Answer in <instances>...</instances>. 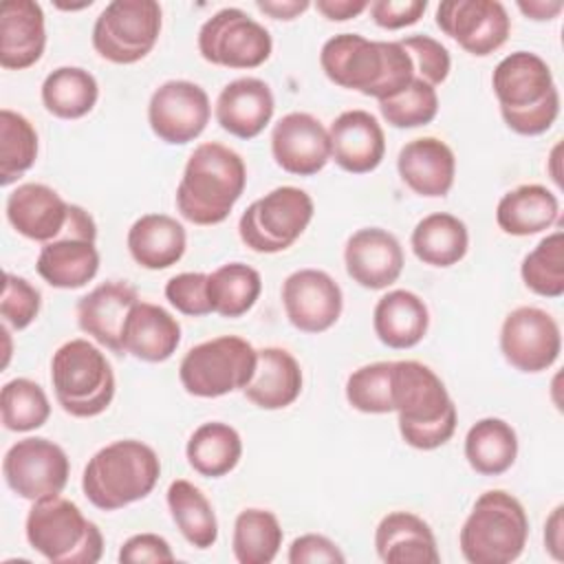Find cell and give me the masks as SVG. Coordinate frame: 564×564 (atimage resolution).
I'll use <instances>...</instances> for the list:
<instances>
[{
  "instance_id": "obj_1",
  "label": "cell",
  "mask_w": 564,
  "mask_h": 564,
  "mask_svg": "<svg viewBox=\"0 0 564 564\" xmlns=\"http://www.w3.org/2000/svg\"><path fill=\"white\" fill-rule=\"evenodd\" d=\"M319 64L335 86L377 101L399 95L414 79V64L399 40H368L359 33L328 37L319 51Z\"/></svg>"
},
{
  "instance_id": "obj_2",
  "label": "cell",
  "mask_w": 564,
  "mask_h": 564,
  "mask_svg": "<svg viewBox=\"0 0 564 564\" xmlns=\"http://www.w3.org/2000/svg\"><path fill=\"white\" fill-rule=\"evenodd\" d=\"M392 412L399 414L401 438L423 452L445 445L458 421L441 377L414 359L392 361Z\"/></svg>"
},
{
  "instance_id": "obj_3",
  "label": "cell",
  "mask_w": 564,
  "mask_h": 564,
  "mask_svg": "<svg viewBox=\"0 0 564 564\" xmlns=\"http://www.w3.org/2000/svg\"><path fill=\"white\" fill-rule=\"evenodd\" d=\"M245 185L242 156L218 141H205L185 163L176 187V209L194 225H218L231 214Z\"/></svg>"
},
{
  "instance_id": "obj_4",
  "label": "cell",
  "mask_w": 564,
  "mask_h": 564,
  "mask_svg": "<svg viewBox=\"0 0 564 564\" xmlns=\"http://www.w3.org/2000/svg\"><path fill=\"white\" fill-rule=\"evenodd\" d=\"M491 86L509 130L522 137H538L555 123L560 90L540 55L529 51L509 53L496 64Z\"/></svg>"
},
{
  "instance_id": "obj_5",
  "label": "cell",
  "mask_w": 564,
  "mask_h": 564,
  "mask_svg": "<svg viewBox=\"0 0 564 564\" xmlns=\"http://www.w3.org/2000/svg\"><path fill=\"white\" fill-rule=\"evenodd\" d=\"M161 476L156 452L137 441H112L95 452L82 474V491L101 511H117L145 498Z\"/></svg>"
},
{
  "instance_id": "obj_6",
  "label": "cell",
  "mask_w": 564,
  "mask_h": 564,
  "mask_svg": "<svg viewBox=\"0 0 564 564\" xmlns=\"http://www.w3.org/2000/svg\"><path fill=\"white\" fill-rule=\"evenodd\" d=\"M529 538V518L522 502L505 489L478 496L463 522L458 544L469 564L516 562Z\"/></svg>"
},
{
  "instance_id": "obj_7",
  "label": "cell",
  "mask_w": 564,
  "mask_h": 564,
  "mask_svg": "<svg viewBox=\"0 0 564 564\" xmlns=\"http://www.w3.org/2000/svg\"><path fill=\"white\" fill-rule=\"evenodd\" d=\"M24 533L29 544L53 564H95L104 553L99 527L59 494L33 502Z\"/></svg>"
},
{
  "instance_id": "obj_8",
  "label": "cell",
  "mask_w": 564,
  "mask_h": 564,
  "mask_svg": "<svg viewBox=\"0 0 564 564\" xmlns=\"http://www.w3.org/2000/svg\"><path fill=\"white\" fill-rule=\"evenodd\" d=\"M51 383L62 410L90 419L108 410L115 399V372L106 355L88 339L62 344L51 359Z\"/></svg>"
},
{
  "instance_id": "obj_9",
  "label": "cell",
  "mask_w": 564,
  "mask_h": 564,
  "mask_svg": "<svg viewBox=\"0 0 564 564\" xmlns=\"http://www.w3.org/2000/svg\"><path fill=\"white\" fill-rule=\"evenodd\" d=\"M258 350L238 335H220L192 346L178 364V379L187 394L200 399L245 390L251 381Z\"/></svg>"
},
{
  "instance_id": "obj_10",
  "label": "cell",
  "mask_w": 564,
  "mask_h": 564,
  "mask_svg": "<svg viewBox=\"0 0 564 564\" xmlns=\"http://www.w3.org/2000/svg\"><path fill=\"white\" fill-rule=\"evenodd\" d=\"M313 198L295 187L282 185L253 200L238 220V236L256 253H278L289 249L308 227Z\"/></svg>"
},
{
  "instance_id": "obj_11",
  "label": "cell",
  "mask_w": 564,
  "mask_h": 564,
  "mask_svg": "<svg viewBox=\"0 0 564 564\" xmlns=\"http://www.w3.org/2000/svg\"><path fill=\"white\" fill-rule=\"evenodd\" d=\"M163 13L154 0H112L93 24L95 51L112 64L143 59L161 35Z\"/></svg>"
},
{
  "instance_id": "obj_12",
  "label": "cell",
  "mask_w": 564,
  "mask_h": 564,
  "mask_svg": "<svg viewBox=\"0 0 564 564\" xmlns=\"http://www.w3.org/2000/svg\"><path fill=\"white\" fill-rule=\"evenodd\" d=\"M271 51L269 31L238 7L216 11L198 31V53L214 66L258 68Z\"/></svg>"
},
{
  "instance_id": "obj_13",
  "label": "cell",
  "mask_w": 564,
  "mask_h": 564,
  "mask_svg": "<svg viewBox=\"0 0 564 564\" xmlns=\"http://www.w3.org/2000/svg\"><path fill=\"white\" fill-rule=\"evenodd\" d=\"M2 474L13 494L35 502L64 491L70 463L57 443L44 436H26L7 449Z\"/></svg>"
},
{
  "instance_id": "obj_14",
  "label": "cell",
  "mask_w": 564,
  "mask_h": 564,
  "mask_svg": "<svg viewBox=\"0 0 564 564\" xmlns=\"http://www.w3.org/2000/svg\"><path fill=\"white\" fill-rule=\"evenodd\" d=\"M500 350L520 372L549 370L562 352L560 326L544 308L518 306L500 326Z\"/></svg>"
},
{
  "instance_id": "obj_15",
  "label": "cell",
  "mask_w": 564,
  "mask_h": 564,
  "mask_svg": "<svg viewBox=\"0 0 564 564\" xmlns=\"http://www.w3.org/2000/svg\"><path fill=\"white\" fill-rule=\"evenodd\" d=\"M209 117L212 104L205 88L187 79L163 82L148 104V123L152 132L170 145H185L198 139L207 128Z\"/></svg>"
},
{
  "instance_id": "obj_16",
  "label": "cell",
  "mask_w": 564,
  "mask_h": 564,
  "mask_svg": "<svg viewBox=\"0 0 564 564\" xmlns=\"http://www.w3.org/2000/svg\"><path fill=\"white\" fill-rule=\"evenodd\" d=\"M436 24L476 57L498 51L511 33V18L498 0H445L436 7Z\"/></svg>"
},
{
  "instance_id": "obj_17",
  "label": "cell",
  "mask_w": 564,
  "mask_h": 564,
  "mask_svg": "<svg viewBox=\"0 0 564 564\" xmlns=\"http://www.w3.org/2000/svg\"><path fill=\"white\" fill-rule=\"evenodd\" d=\"M282 304L289 322L302 333H324L341 315L339 284L319 269L293 271L282 284Z\"/></svg>"
},
{
  "instance_id": "obj_18",
  "label": "cell",
  "mask_w": 564,
  "mask_h": 564,
  "mask_svg": "<svg viewBox=\"0 0 564 564\" xmlns=\"http://www.w3.org/2000/svg\"><path fill=\"white\" fill-rule=\"evenodd\" d=\"M275 163L295 176H313L330 161L328 128L308 112H289L271 130Z\"/></svg>"
},
{
  "instance_id": "obj_19",
  "label": "cell",
  "mask_w": 564,
  "mask_h": 564,
  "mask_svg": "<svg viewBox=\"0 0 564 564\" xmlns=\"http://www.w3.org/2000/svg\"><path fill=\"white\" fill-rule=\"evenodd\" d=\"M73 207L44 183H22L7 196L4 212L20 236L46 245L68 231Z\"/></svg>"
},
{
  "instance_id": "obj_20",
  "label": "cell",
  "mask_w": 564,
  "mask_h": 564,
  "mask_svg": "<svg viewBox=\"0 0 564 564\" xmlns=\"http://www.w3.org/2000/svg\"><path fill=\"white\" fill-rule=\"evenodd\" d=\"M344 264L352 282L379 291L399 280L405 258L394 234L381 227H364L346 240Z\"/></svg>"
},
{
  "instance_id": "obj_21",
  "label": "cell",
  "mask_w": 564,
  "mask_h": 564,
  "mask_svg": "<svg viewBox=\"0 0 564 564\" xmlns=\"http://www.w3.org/2000/svg\"><path fill=\"white\" fill-rule=\"evenodd\" d=\"M139 302L137 289L123 280H108L77 302V324L97 344L123 355V326Z\"/></svg>"
},
{
  "instance_id": "obj_22",
  "label": "cell",
  "mask_w": 564,
  "mask_h": 564,
  "mask_svg": "<svg viewBox=\"0 0 564 564\" xmlns=\"http://www.w3.org/2000/svg\"><path fill=\"white\" fill-rule=\"evenodd\" d=\"M330 159L350 174H368L386 154L383 128L368 110H346L328 128Z\"/></svg>"
},
{
  "instance_id": "obj_23",
  "label": "cell",
  "mask_w": 564,
  "mask_h": 564,
  "mask_svg": "<svg viewBox=\"0 0 564 564\" xmlns=\"http://www.w3.org/2000/svg\"><path fill=\"white\" fill-rule=\"evenodd\" d=\"M275 99L267 82L258 77H238L229 82L216 99V121L238 139L258 137L271 121Z\"/></svg>"
},
{
  "instance_id": "obj_24",
  "label": "cell",
  "mask_w": 564,
  "mask_h": 564,
  "mask_svg": "<svg viewBox=\"0 0 564 564\" xmlns=\"http://www.w3.org/2000/svg\"><path fill=\"white\" fill-rule=\"evenodd\" d=\"M401 181L419 196H445L456 176L454 150L436 137H419L408 141L397 156Z\"/></svg>"
},
{
  "instance_id": "obj_25",
  "label": "cell",
  "mask_w": 564,
  "mask_h": 564,
  "mask_svg": "<svg viewBox=\"0 0 564 564\" xmlns=\"http://www.w3.org/2000/svg\"><path fill=\"white\" fill-rule=\"evenodd\" d=\"M46 46L44 11L33 0H7L0 7V66L24 70Z\"/></svg>"
},
{
  "instance_id": "obj_26",
  "label": "cell",
  "mask_w": 564,
  "mask_h": 564,
  "mask_svg": "<svg viewBox=\"0 0 564 564\" xmlns=\"http://www.w3.org/2000/svg\"><path fill=\"white\" fill-rule=\"evenodd\" d=\"M375 549L388 564H438L441 553L430 524L410 511H390L375 531Z\"/></svg>"
},
{
  "instance_id": "obj_27",
  "label": "cell",
  "mask_w": 564,
  "mask_h": 564,
  "mask_svg": "<svg viewBox=\"0 0 564 564\" xmlns=\"http://www.w3.org/2000/svg\"><path fill=\"white\" fill-rule=\"evenodd\" d=\"M181 344L178 319L159 304L137 302L123 326V352L134 359L159 364L170 359Z\"/></svg>"
},
{
  "instance_id": "obj_28",
  "label": "cell",
  "mask_w": 564,
  "mask_h": 564,
  "mask_svg": "<svg viewBox=\"0 0 564 564\" xmlns=\"http://www.w3.org/2000/svg\"><path fill=\"white\" fill-rule=\"evenodd\" d=\"M302 381V368L289 350L264 346L258 350L253 377L242 392L262 410H282L300 397Z\"/></svg>"
},
{
  "instance_id": "obj_29",
  "label": "cell",
  "mask_w": 564,
  "mask_h": 564,
  "mask_svg": "<svg viewBox=\"0 0 564 564\" xmlns=\"http://www.w3.org/2000/svg\"><path fill=\"white\" fill-rule=\"evenodd\" d=\"M430 326L427 304L408 289H394L381 295L372 311V328L388 348L416 346Z\"/></svg>"
},
{
  "instance_id": "obj_30",
  "label": "cell",
  "mask_w": 564,
  "mask_h": 564,
  "mask_svg": "<svg viewBox=\"0 0 564 564\" xmlns=\"http://www.w3.org/2000/svg\"><path fill=\"white\" fill-rule=\"evenodd\" d=\"M128 251L132 260L150 271L176 264L187 247L185 227L167 214H143L128 229Z\"/></svg>"
},
{
  "instance_id": "obj_31",
  "label": "cell",
  "mask_w": 564,
  "mask_h": 564,
  "mask_svg": "<svg viewBox=\"0 0 564 564\" xmlns=\"http://www.w3.org/2000/svg\"><path fill=\"white\" fill-rule=\"evenodd\" d=\"M35 269L40 278L55 289H79L99 271V251L95 240L66 236L46 242L40 249Z\"/></svg>"
},
{
  "instance_id": "obj_32",
  "label": "cell",
  "mask_w": 564,
  "mask_h": 564,
  "mask_svg": "<svg viewBox=\"0 0 564 564\" xmlns=\"http://www.w3.org/2000/svg\"><path fill=\"white\" fill-rule=\"evenodd\" d=\"M560 220L557 196L538 183L518 185L502 194L496 207V223L509 236H533Z\"/></svg>"
},
{
  "instance_id": "obj_33",
  "label": "cell",
  "mask_w": 564,
  "mask_h": 564,
  "mask_svg": "<svg viewBox=\"0 0 564 564\" xmlns=\"http://www.w3.org/2000/svg\"><path fill=\"white\" fill-rule=\"evenodd\" d=\"M414 256L430 267H452L469 249L467 225L447 212H434L416 223L410 238Z\"/></svg>"
},
{
  "instance_id": "obj_34",
  "label": "cell",
  "mask_w": 564,
  "mask_h": 564,
  "mask_svg": "<svg viewBox=\"0 0 564 564\" xmlns=\"http://www.w3.org/2000/svg\"><path fill=\"white\" fill-rule=\"evenodd\" d=\"M465 458L480 476H500L518 458V434L505 419L485 416L465 436Z\"/></svg>"
},
{
  "instance_id": "obj_35",
  "label": "cell",
  "mask_w": 564,
  "mask_h": 564,
  "mask_svg": "<svg viewBox=\"0 0 564 564\" xmlns=\"http://www.w3.org/2000/svg\"><path fill=\"white\" fill-rule=\"evenodd\" d=\"M185 456L196 474L220 478L240 463L242 438L229 423L207 421L192 432L185 445Z\"/></svg>"
},
{
  "instance_id": "obj_36",
  "label": "cell",
  "mask_w": 564,
  "mask_h": 564,
  "mask_svg": "<svg viewBox=\"0 0 564 564\" xmlns=\"http://www.w3.org/2000/svg\"><path fill=\"white\" fill-rule=\"evenodd\" d=\"M167 509L181 535L196 549H209L218 540V520L207 496L189 480H172L167 487Z\"/></svg>"
},
{
  "instance_id": "obj_37",
  "label": "cell",
  "mask_w": 564,
  "mask_h": 564,
  "mask_svg": "<svg viewBox=\"0 0 564 564\" xmlns=\"http://www.w3.org/2000/svg\"><path fill=\"white\" fill-rule=\"evenodd\" d=\"M99 99L93 73L79 66H59L42 82V104L57 119L86 117Z\"/></svg>"
},
{
  "instance_id": "obj_38",
  "label": "cell",
  "mask_w": 564,
  "mask_h": 564,
  "mask_svg": "<svg viewBox=\"0 0 564 564\" xmlns=\"http://www.w3.org/2000/svg\"><path fill=\"white\" fill-rule=\"evenodd\" d=\"M284 531L280 520L269 509H245L236 516L231 549L240 564H269L282 546Z\"/></svg>"
},
{
  "instance_id": "obj_39",
  "label": "cell",
  "mask_w": 564,
  "mask_h": 564,
  "mask_svg": "<svg viewBox=\"0 0 564 564\" xmlns=\"http://www.w3.org/2000/svg\"><path fill=\"white\" fill-rule=\"evenodd\" d=\"M262 291L260 273L245 262H227L209 273L207 293L212 313L240 317L253 308Z\"/></svg>"
},
{
  "instance_id": "obj_40",
  "label": "cell",
  "mask_w": 564,
  "mask_h": 564,
  "mask_svg": "<svg viewBox=\"0 0 564 564\" xmlns=\"http://www.w3.org/2000/svg\"><path fill=\"white\" fill-rule=\"evenodd\" d=\"M37 159V132L33 123L11 110H0V185H11L33 167Z\"/></svg>"
},
{
  "instance_id": "obj_41",
  "label": "cell",
  "mask_w": 564,
  "mask_h": 564,
  "mask_svg": "<svg viewBox=\"0 0 564 564\" xmlns=\"http://www.w3.org/2000/svg\"><path fill=\"white\" fill-rule=\"evenodd\" d=\"M520 275L535 295L551 300L564 295V234L560 229L544 236L522 258Z\"/></svg>"
},
{
  "instance_id": "obj_42",
  "label": "cell",
  "mask_w": 564,
  "mask_h": 564,
  "mask_svg": "<svg viewBox=\"0 0 564 564\" xmlns=\"http://www.w3.org/2000/svg\"><path fill=\"white\" fill-rule=\"evenodd\" d=\"M2 425L11 432H31L42 427L51 416V403L40 383L18 377L2 386L0 392Z\"/></svg>"
},
{
  "instance_id": "obj_43",
  "label": "cell",
  "mask_w": 564,
  "mask_h": 564,
  "mask_svg": "<svg viewBox=\"0 0 564 564\" xmlns=\"http://www.w3.org/2000/svg\"><path fill=\"white\" fill-rule=\"evenodd\" d=\"M348 403L364 414L392 412V361L366 364L350 372L346 381Z\"/></svg>"
},
{
  "instance_id": "obj_44",
  "label": "cell",
  "mask_w": 564,
  "mask_h": 564,
  "mask_svg": "<svg viewBox=\"0 0 564 564\" xmlns=\"http://www.w3.org/2000/svg\"><path fill=\"white\" fill-rule=\"evenodd\" d=\"M381 117L392 128H419L430 123L438 112L436 88L427 82L414 77L408 88L399 95L379 101Z\"/></svg>"
},
{
  "instance_id": "obj_45",
  "label": "cell",
  "mask_w": 564,
  "mask_h": 564,
  "mask_svg": "<svg viewBox=\"0 0 564 564\" xmlns=\"http://www.w3.org/2000/svg\"><path fill=\"white\" fill-rule=\"evenodd\" d=\"M42 295L26 280L15 273H4L2 297H0V315L2 322L15 330L26 328L40 313Z\"/></svg>"
},
{
  "instance_id": "obj_46",
  "label": "cell",
  "mask_w": 564,
  "mask_h": 564,
  "mask_svg": "<svg viewBox=\"0 0 564 564\" xmlns=\"http://www.w3.org/2000/svg\"><path fill=\"white\" fill-rule=\"evenodd\" d=\"M399 44L408 51L414 64V77L427 82L430 86H438L447 79L452 68V57L438 40L423 33H414V35L401 37Z\"/></svg>"
},
{
  "instance_id": "obj_47",
  "label": "cell",
  "mask_w": 564,
  "mask_h": 564,
  "mask_svg": "<svg viewBox=\"0 0 564 564\" xmlns=\"http://www.w3.org/2000/svg\"><path fill=\"white\" fill-rule=\"evenodd\" d=\"M209 273L200 271H185L167 280L165 297L167 302L183 315L203 317L212 313L209 293H207Z\"/></svg>"
},
{
  "instance_id": "obj_48",
  "label": "cell",
  "mask_w": 564,
  "mask_h": 564,
  "mask_svg": "<svg viewBox=\"0 0 564 564\" xmlns=\"http://www.w3.org/2000/svg\"><path fill=\"white\" fill-rule=\"evenodd\" d=\"M286 560H289V564H319V562L344 564L346 555L326 535L304 533L291 542Z\"/></svg>"
},
{
  "instance_id": "obj_49",
  "label": "cell",
  "mask_w": 564,
  "mask_h": 564,
  "mask_svg": "<svg viewBox=\"0 0 564 564\" xmlns=\"http://www.w3.org/2000/svg\"><path fill=\"white\" fill-rule=\"evenodd\" d=\"M370 15L377 26L394 31L421 20L427 9L425 0H375L370 2Z\"/></svg>"
},
{
  "instance_id": "obj_50",
  "label": "cell",
  "mask_w": 564,
  "mask_h": 564,
  "mask_svg": "<svg viewBox=\"0 0 564 564\" xmlns=\"http://www.w3.org/2000/svg\"><path fill=\"white\" fill-rule=\"evenodd\" d=\"M119 562L139 564V562H174L170 542L159 533H137L128 538L119 549Z\"/></svg>"
},
{
  "instance_id": "obj_51",
  "label": "cell",
  "mask_w": 564,
  "mask_h": 564,
  "mask_svg": "<svg viewBox=\"0 0 564 564\" xmlns=\"http://www.w3.org/2000/svg\"><path fill=\"white\" fill-rule=\"evenodd\" d=\"M370 7L368 0H317L315 9L333 22H344L350 18H357Z\"/></svg>"
},
{
  "instance_id": "obj_52",
  "label": "cell",
  "mask_w": 564,
  "mask_h": 564,
  "mask_svg": "<svg viewBox=\"0 0 564 564\" xmlns=\"http://www.w3.org/2000/svg\"><path fill=\"white\" fill-rule=\"evenodd\" d=\"M562 516H564V507L557 505L544 524V546L551 553V557L557 562L564 557V518Z\"/></svg>"
},
{
  "instance_id": "obj_53",
  "label": "cell",
  "mask_w": 564,
  "mask_h": 564,
  "mask_svg": "<svg viewBox=\"0 0 564 564\" xmlns=\"http://www.w3.org/2000/svg\"><path fill=\"white\" fill-rule=\"evenodd\" d=\"M256 7L271 15L273 20H295L300 13H304L311 2L308 0H256Z\"/></svg>"
},
{
  "instance_id": "obj_54",
  "label": "cell",
  "mask_w": 564,
  "mask_h": 564,
  "mask_svg": "<svg viewBox=\"0 0 564 564\" xmlns=\"http://www.w3.org/2000/svg\"><path fill=\"white\" fill-rule=\"evenodd\" d=\"M518 9L527 15V18H531V20H553L562 9H564V2H560V0H520L518 2Z\"/></svg>"
},
{
  "instance_id": "obj_55",
  "label": "cell",
  "mask_w": 564,
  "mask_h": 564,
  "mask_svg": "<svg viewBox=\"0 0 564 564\" xmlns=\"http://www.w3.org/2000/svg\"><path fill=\"white\" fill-rule=\"evenodd\" d=\"M557 154H560V143L553 148V152H551V161H553V165H557ZM553 181L560 185L562 183V178H560V174H557V170H553Z\"/></svg>"
}]
</instances>
